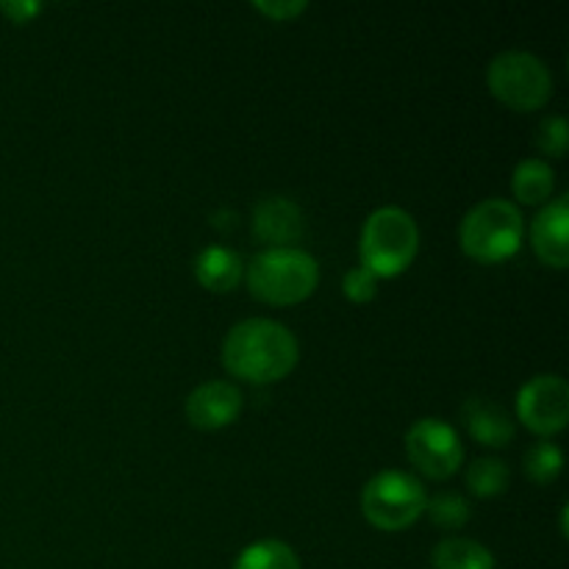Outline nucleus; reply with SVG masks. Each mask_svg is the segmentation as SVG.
Segmentation results:
<instances>
[{"mask_svg":"<svg viewBox=\"0 0 569 569\" xmlns=\"http://www.w3.org/2000/svg\"><path fill=\"white\" fill-rule=\"evenodd\" d=\"M300 342L283 322L250 317L222 339V367L248 383L283 381L298 367Z\"/></svg>","mask_w":569,"mask_h":569,"instance_id":"nucleus-1","label":"nucleus"},{"mask_svg":"<svg viewBox=\"0 0 569 569\" xmlns=\"http://www.w3.org/2000/svg\"><path fill=\"white\" fill-rule=\"evenodd\" d=\"M250 295L270 306L303 303L320 283V264L303 248H267L244 264Z\"/></svg>","mask_w":569,"mask_h":569,"instance_id":"nucleus-2","label":"nucleus"},{"mask_svg":"<svg viewBox=\"0 0 569 569\" xmlns=\"http://www.w3.org/2000/svg\"><path fill=\"white\" fill-rule=\"evenodd\" d=\"M420 253V228L417 220L400 206H381L370 211L361 226L359 256L361 267L381 278H398L411 267Z\"/></svg>","mask_w":569,"mask_h":569,"instance_id":"nucleus-3","label":"nucleus"},{"mask_svg":"<svg viewBox=\"0 0 569 569\" xmlns=\"http://www.w3.org/2000/svg\"><path fill=\"white\" fill-rule=\"evenodd\" d=\"M526 220L520 206L503 198L478 200L459 222V244L481 264H500L520 250Z\"/></svg>","mask_w":569,"mask_h":569,"instance_id":"nucleus-4","label":"nucleus"},{"mask_svg":"<svg viewBox=\"0 0 569 569\" xmlns=\"http://www.w3.org/2000/svg\"><path fill=\"white\" fill-rule=\"evenodd\" d=\"M426 500L420 478L406 470H381L361 487V515L378 531L398 533L420 520Z\"/></svg>","mask_w":569,"mask_h":569,"instance_id":"nucleus-5","label":"nucleus"},{"mask_svg":"<svg viewBox=\"0 0 569 569\" xmlns=\"http://www.w3.org/2000/svg\"><path fill=\"white\" fill-rule=\"evenodd\" d=\"M487 87L511 111H537L553 98V72L531 50H503L489 61Z\"/></svg>","mask_w":569,"mask_h":569,"instance_id":"nucleus-6","label":"nucleus"},{"mask_svg":"<svg viewBox=\"0 0 569 569\" xmlns=\"http://www.w3.org/2000/svg\"><path fill=\"white\" fill-rule=\"evenodd\" d=\"M406 456L420 476L448 481L465 461L459 431L442 417H420L406 431Z\"/></svg>","mask_w":569,"mask_h":569,"instance_id":"nucleus-7","label":"nucleus"},{"mask_svg":"<svg viewBox=\"0 0 569 569\" xmlns=\"http://www.w3.org/2000/svg\"><path fill=\"white\" fill-rule=\"evenodd\" d=\"M517 420L539 437H553L569 422V383L556 372L528 378L517 392Z\"/></svg>","mask_w":569,"mask_h":569,"instance_id":"nucleus-8","label":"nucleus"},{"mask_svg":"<svg viewBox=\"0 0 569 569\" xmlns=\"http://www.w3.org/2000/svg\"><path fill=\"white\" fill-rule=\"evenodd\" d=\"M242 389L231 381H203L189 392L183 411L198 431H222L242 415Z\"/></svg>","mask_w":569,"mask_h":569,"instance_id":"nucleus-9","label":"nucleus"},{"mask_svg":"<svg viewBox=\"0 0 569 569\" xmlns=\"http://www.w3.org/2000/svg\"><path fill=\"white\" fill-rule=\"evenodd\" d=\"M531 248L553 270L569 264V194L550 198L531 220Z\"/></svg>","mask_w":569,"mask_h":569,"instance_id":"nucleus-10","label":"nucleus"},{"mask_svg":"<svg viewBox=\"0 0 569 569\" xmlns=\"http://www.w3.org/2000/svg\"><path fill=\"white\" fill-rule=\"evenodd\" d=\"M253 233L272 248H292L303 233V211L289 198H264L253 211Z\"/></svg>","mask_w":569,"mask_h":569,"instance_id":"nucleus-11","label":"nucleus"},{"mask_svg":"<svg viewBox=\"0 0 569 569\" xmlns=\"http://www.w3.org/2000/svg\"><path fill=\"white\" fill-rule=\"evenodd\" d=\"M461 422L476 442L487 448H506L515 442L517 426L509 411L487 398H470L461 406Z\"/></svg>","mask_w":569,"mask_h":569,"instance_id":"nucleus-12","label":"nucleus"},{"mask_svg":"<svg viewBox=\"0 0 569 569\" xmlns=\"http://www.w3.org/2000/svg\"><path fill=\"white\" fill-rule=\"evenodd\" d=\"M194 278L200 287L209 292L226 295L237 289V283L244 276V261L237 250L226 248V244H206L198 256H194Z\"/></svg>","mask_w":569,"mask_h":569,"instance_id":"nucleus-13","label":"nucleus"},{"mask_svg":"<svg viewBox=\"0 0 569 569\" xmlns=\"http://www.w3.org/2000/svg\"><path fill=\"white\" fill-rule=\"evenodd\" d=\"M556 189V170L539 156L517 161L511 172V192L522 206H545L553 198Z\"/></svg>","mask_w":569,"mask_h":569,"instance_id":"nucleus-14","label":"nucleus"},{"mask_svg":"<svg viewBox=\"0 0 569 569\" xmlns=\"http://www.w3.org/2000/svg\"><path fill=\"white\" fill-rule=\"evenodd\" d=\"M433 569H495V553L487 545L467 537H448L431 550Z\"/></svg>","mask_w":569,"mask_h":569,"instance_id":"nucleus-15","label":"nucleus"},{"mask_svg":"<svg viewBox=\"0 0 569 569\" xmlns=\"http://www.w3.org/2000/svg\"><path fill=\"white\" fill-rule=\"evenodd\" d=\"M233 569H303L292 545L281 539H259L233 561Z\"/></svg>","mask_w":569,"mask_h":569,"instance_id":"nucleus-16","label":"nucleus"},{"mask_svg":"<svg viewBox=\"0 0 569 569\" xmlns=\"http://www.w3.org/2000/svg\"><path fill=\"white\" fill-rule=\"evenodd\" d=\"M467 489H470L476 498H498L509 489L511 483V470L506 461L487 456V459H476L467 467Z\"/></svg>","mask_w":569,"mask_h":569,"instance_id":"nucleus-17","label":"nucleus"},{"mask_svg":"<svg viewBox=\"0 0 569 569\" xmlns=\"http://www.w3.org/2000/svg\"><path fill=\"white\" fill-rule=\"evenodd\" d=\"M522 470L533 483H553L565 470V453H561L559 445L539 439L522 456Z\"/></svg>","mask_w":569,"mask_h":569,"instance_id":"nucleus-18","label":"nucleus"},{"mask_svg":"<svg viewBox=\"0 0 569 569\" xmlns=\"http://www.w3.org/2000/svg\"><path fill=\"white\" fill-rule=\"evenodd\" d=\"M422 515L433 522V526L445 528V531H456V528H465L470 522L472 509L467 503V498L456 492H437L433 498L426 500V511Z\"/></svg>","mask_w":569,"mask_h":569,"instance_id":"nucleus-19","label":"nucleus"},{"mask_svg":"<svg viewBox=\"0 0 569 569\" xmlns=\"http://www.w3.org/2000/svg\"><path fill=\"white\" fill-rule=\"evenodd\" d=\"M537 144L542 153L553 156V159H565L569 144V126L561 114H550L539 122Z\"/></svg>","mask_w":569,"mask_h":569,"instance_id":"nucleus-20","label":"nucleus"},{"mask_svg":"<svg viewBox=\"0 0 569 569\" xmlns=\"http://www.w3.org/2000/svg\"><path fill=\"white\" fill-rule=\"evenodd\" d=\"M342 292L353 303H370L378 295V278L367 267H350L342 278Z\"/></svg>","mask_w":569,"mask_h":569,"instance_id":"nucleus-21","label":"nucleus"},{"mask_svg":"<svg viewBox=\"0 0 569 569\" xmlns=\"http://www.w3.org/2000/svg\"><path fill=\"white\" fill-rule=\"evenodd\" d=\"M253 9L259 11V14L270 17V20L287 22L295 20L298 14H303V11L309 9V3H306V0H256Z\"/></svg>","mask_w":569,"mask_h":569,"instance_id":"nucleus-22","label":"nucleus"},{"mask_svg":"<svg viewBox=\"0 0 569 569\" xmlns=\"http://www.w3.org/2000/svg\"><path fill=\"white\" fill-rule=\"evenodd\" d=\"M0 11H3L11 22H17V26H26V22H31L33 17L42 11V3H39V0H3V3H0Z\"/></svg>","mask_w":569,"mask_h":569,"instance_id":"nucleus-23","label":"nucleus"},{"mask_svg":"<svg viewBox=\"0 0 569 569\" xmlns=\"http://www.w3.org/2000/svg\"><path fill=\"white\" fill-rule=\"evenodd\" d=\"M561 537H567V506H561Z\"/></svg>","mask_w":569,"mask_h":569,"instance_id":"nucleus-24","label":"nucleus"}]
</instances>
